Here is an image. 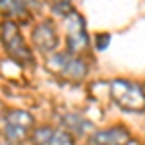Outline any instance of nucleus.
<instances>
[{
	"label": "nucleus",
	"instance_id": "obj_1",
	"mask_svg": "<svg viewBox=\"0 0 145 145\" xmlns=\"http://www.w3.org/2000/svg\"><path fill=\"white\" fill-rule=\"evenodd\" d=\"M110 99L128 112L145 110V89L139 83L128 79H114L110 81Z\"/></svg>",
	"mask_w": 145,
	"mask_h": 145
},
{
	"label": "nucleus",
	"instance_id": "obj_2",
	"mask_svg": "<svg viewBox=\"0 0 145 145\" xmlns=\"http://www.w3.org/2000/svg\"><path fill=\"white\" fill-rule=\"evenodd\" d=\"M0 33H2V45L6 48V52L20 64H31L33 56H31V48L23 41V35L20 31V25L16 22L4 20L0 25Z\"/></svg>",
	"mask_w": 145,
	"mask_h": 145
},
{
	"label": "nucleus",
	"instance_id": "obj_3",
	"mask_svg": "<svg viewBox=\"0 0 145 145\" xmlns=\"http://www.w3.org/2000/svg\"><path fill=\"white\" fill-rule=\"evenodd\" d=\"M66 37H68V52L78 54L89 46V37L85 29V22L78 12H70L66 16Z\"/></svg>",
	"mask_w": 145,
	"mask_h": 145
},
{
	"label": "nucleus",
	"instance_id": "obj_4",
	"mask_svg": "<svg viewBox=\"0 0 145 145\" xmlns=\"http://www.w3.org/2000/svg\"><path fill=\"white\" fill-rule=\"evenodd\" d=\"M33 130V116L25 110H10L4 120V134L10 141L27 139Z\"/></svg>",
	"mask_w": 145,
	"mask_h": 145
},
{
	"label": "nucleus",
	"instance_id": "obj_5",
	"mask_svg": "<svg viewBox=\"0 0 145 145\" xmlns=\"http://www.w3.org/2000/svg\"><path fill=\"white\" fill-rule=\"evenodd\" d=\"M48 66L52 68V70H56L60 76H64L66 79H70V81H79V79L85 78V74H87V66H85L79 58H74L70 52H68V54L62 52V54L50 56Z\"/></svg>",
	"mask_w": 145,
	"mask_h": 145
},
{
	"label": "nucleus",
	"instance_id": "obj_6",
	"mask_svg": "<svg viewBox=\"0 0 145 145\" xmlns=\"http://www.w3.org/2000/svg\"><path fill=\"white\" fill-rule=\"evenodd\" d=\"M130 143V132L122 126H114L101 130L89 137V145H128Z\"/></svg>",
	"mask_w": 145,
	"mask_h": 145
},
{
	"label": "nucleus",
	"instance_id": "obj_7",
	"mask_svg": "<svg viewBox=\"0 0 145 145\" xmlns=\"http://www.w3.org/2000/svg\"><path fill=\"white\" fill-rule=\"evenodd\" d=\"M33 141L37 145H76L74 137L70 135V132L64 130H54V128H37L33 132Z\"/></svg>",
	"mask_w": 145,
	"mask_h": 145
},
{
	"label": "nucleus",
	"instance_id": "obj_8",
	"mask_svg": "<svg viewBox=\"0 0 145 145\" xmlns=\"http://www.w3.org/2000/svg\"><path fill=\"white\" fill-rule=\"evenodd\" d=\"M33 43L43 52L54 50L56 46H58V33H56V29H54V23L46 20L41 25H37L33 31Z\"/></svg>",
	"mask_w": 145,
	"mask_h": 145
},
{
	"label": "nucleus",
	"instance_id": "obj_9",
	"mask_svg": "<svg viewBox=\"0 0 145 145\" xmlns=\"http://www.w3.org/2000/svg\"><path fill=\"white\" fill-rule=\"evenodd\" d=\"M0 10L2 14L14 22V20H25L27 18V10H25V4L22 0H0Z\"/></svg>",
	"mask_w": 145,
	"mask_h": 145
},
{
	"label": "nucleus",
	"instance_id": "obj_10",
	"mask_svg": "<svg viewBox=\"0 0 145 145\" xmlns=\"http://www.w3.org/2000/svg\"><path fill=\"white\" fill-rule=\"evenodd\" d=\"M64 126H66L70 132H74V134H85L87 130H91V124L87 122V120H83L81 116H78V114H68V116H64Z\"/></svg>",
	"mask_w": 145,
	"mask_h": 145
},
{
	"label": "nucleus",
	"instance_id": "obj_11",
	"mask_svg": "<svg viewBox=\"0 0 145 145\" xmlns=\"http://www.w3.org/2000/svg\"><path fill=\"white\" fill-rule=\"evenodd\" d=\"M106 41H108V35H101L99 37V48H105L106 46Z\"/></svg>",
	"mask_w": 145,
	"mask_h": 145
},
{
	"label": "nucleus",
	"instance_id": "obj_12",
	"mask_svg": "<svg viewBox=\"0 0 145 145\" xmlns=\"http://www.w3.org/2000/svg\"><path fill=\"white\" fill-rule=\"evenodd\" d=\"M0 145H6V143H0Z\"/></svg>",
	"mask_w": 145,
	"mask_h": 145
}]
</instances>
